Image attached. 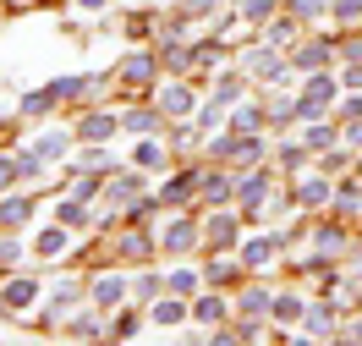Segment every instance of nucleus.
<instances>
[{
    "label": "nucleus",
    "mask_w": 362,
    "mask_h": 346,
    "mask_svg": "<svg viewBox=\"0 0 362 346\" xmlns=\"http://www.w3.org/2000/svg\"><path fill=\"white\" fill-rule=\"evenodd\" d=\"M247 71L269 77V83H280V77H286V67H280V55H274V50H252V55H247Z\"/></svg>",
    "instance_id": "1"
},
{
    "label": "nucleus",
    "mask_w": 362,
    "mask_h": 346,
    "mask_svg": "<svg viewBox=\"0 0 362 346\" xmlns=\"http://www.w3.org/2000/svg\"><path fill=\"white\" fill-rule=\"evenodd\" d=\"M192 242H198V231L187 226V220H176V226H165V248H170V253H187Z\"/></svg>",
    "instance_id": "2"
},
{
    "label": "nucleus",
    "mask_w": 362,
    "mask_h": 346,
    "mask_svg": "<svg viewBox=\"0 0 362 346\" xmlns=\"http://www.w3.org/2000/svg\"><path fill=\"white\" fill-rule=\"evenodd\" d=\"M121 292H127V280H99V286H93V302H99V308H115V302H121Z\"/></svg>",
    "instance_id": "3"
},
{
    "label": "nucleus",
    "mask_w": 362,
    "mask_h": 346,
    "mask_svg": "<svg viewBox=\"0 0 362 346\" xmlns=\"http://www.w3.org/2000/svg\"><path fill=\"white\" fill-rule=\"evenodd\" d=\"M33 154H45V160H61V154H66V132H45V138L33 143Z\"/></svg>",
    "instance_id": "4"
},
{
    "label": "nucleus",
    "mask_w": 362,
    "mask_h": 346,
    "mask_svg": "<svg viewBox=\"0 0 362 346\" xmlns=\"http://www.w3.org/2000/svg\"><path fill=\"white\" fill-rule=\"evenodd\" d=\"M159 105H165L170 115H187V110H192V93H187V88H165V93H159Z\"/></svg>",
    "instance_id": "5"
},
{
    "label": "nucleus",
    "mask_w": 362,
    "mask_h": 346,
    "mask_svg": "<svg viewBox=\"0 0 362 346\" xmlns=\"http://www.w3.org/2000/svg\"><path fill=\"white\" fill-rule=\"evenodd\" d=\"M39 253H66V231H61V226H49V231H39Z\"/></svg>",
    "instance_id": "6"
},
{
    "label": "nucleus",
    "mask_w": 362,
    "mask_h": 346,
    "mask_svg": "<svg viewBox=\"0 0 362 346\" xmlns=\"http://www.w3.org/2000/svg\"><path fill=\"white\" fill-rule=\"evenodd\" d=\"M6 302H11V308H28V302H33V280H11V286H6Z\"/></svg>",
    "instance_id": "7"
},
{
    "label": "nucleus",
    "mask_w": 362,
    "mask_h": 346,
    "mask_svg": "<svg viewBox=\"0 0 362 346\" xmlns=\"http://www.w3.org/2000/svg\"><path fill=\"white\" fill-rule=\"evenodd\" d=\"M110 132H115L110 115H88V121H83V138H110Z\"/></svg>",
    "instance_id": "8"
},
{
    "label": "nucleus",
    "mask_w": 362,
    "mask_h": 346,
    "mask_svg": "<svg viewBox=\"0 0 362 346\" xmlns=\"http://www.w3.org/2000/svg\"><path fill=\"white\" fill-rule=\"evenodd\" d=\"M148 67H154L148 55H127V83H148Z\"/></svg>",
    "instance_id": "9"
},
{
    "label": "nucleus",
    "mask_w": 362,
    "mask_h": 346,
    "mask_svg": "<svg viewBox=\"0 0 362 346\" xmlns=\"http://www.w3.org/2000/svg\"><path fill=\"white\" fill-rule=\"evenodd\" d=\"M269 253H274V236H258V242H252V248H247L242 258H247V264H264Z\"/></svg>",
    "instance_id": "10"
},
{
    "label": "nucleus",
    "mask_w": 362,
    "mask_h": 346,
    "mask_svg": "<svg viewBox=\"0 0 362 346\" xmlns=\"http://www.w3.org/2000/svg\"><path fill=\"white\" fill-rule=\"evenodd\" d=\"M159 160H165V149H159V143H137V165H148V171H154Z\"/></svg>",
    "instance_id": "11"
},
{
    "label": "nucleus",
    "mask_w": 362,
    "mask_h": 346,
    "mask_svg": "<svg viewBox=\"0 0 362 346\" xmlns=\"http://www.w3.org/2000/svg\"><path fill=\"white\" fill-rule=\"evenodd\" d=\"M23 214H28V198H11V204H0V220H6V226H17Z\"/></svg>",
    "instance_id": "12"
},
{
    "label": "nucleus",
    "mask_w": 362,
    "mask_h": 346,
    "mask_svg": "<svg viewBox=\"0 0 362 346\" xmlns=\"http://www.w3.org/2000/svg\"><path fill=\"white\" fill-rule=\"evenodd\" d=\"M209 236H214L220 248H230V242H236V226H230V220H214V226H209Z\"/></svg>",
    "instance_id": "13"
},
{
    "label": "nucleus",
    "mask_w": 362,
    "mask_h": 346,
    "mask_svg": "<svg viewBox=\"0 0 362 346\" xmlns=\"http://www.w3.org/2000/svg\"><path fill=\"white\" fill-rule=\"evenodd\" d=\"M324 198H329L324 182H302V204H324Z\"/></svg>",
    "instance_id": "14"
},
{
    "label": "nucleus",
    "mask_w": 362,
    "mask_h": 346,
    "mask_svg": "<svg viewBox=\"0 0 362 346\" xmlns=\"http://www.w3.org/2000/svg\"><path fill=\"white\" fill-rule=\"evenodd\" d=\"M154 319H159V324H181V302H159Z\"/></svg>",
    "instance_id": "15"
},
{
    "label": "nucleus",
    "mask_w": 362,
    "mask_h": 346,
    "mask_svg": "<svg viewBox=\"0 0 362 346\" xmlns=\"http://www.w3.org/2000/svg\"><path fill=\"white\" fill-rule=\"evenodd\" d=\"M324 61H329V55H324V45H308V50H302V67H308V71L324 67Z\"/></svg>",
    "instance_id": "16"
},
{
    "label": "nucleus",
    "mask_w": 362,
    "mask_h": 346,
    "mask_svg": "<svg viewBox=\"0 0 362 346\" xmlns=\"http://www.w3.org/2000/svg\"><path fill=\"white\" fill-rule=\"evenodd\" d=\"M127 127H132V132H148V127H154V115H148V110H132V115H127Z\"/></svg>",
    "instance_id": "17"
},
{
    "label": "nucleus",
    "mask_w": 362,
    "mask_h": 346,
    "mask_svg": "<svg viewBox=\"0 0 362 346\" xmlns=\"http://www.w3.org/2000/svg\"><path fill=\"white\" fill-rule=\"evenodd\" d=\"M170 286H176V292H192V286H198V275H192V270H176V275H170Z\"/></svg>",
    "instance_id": "18"
},
{
    "label": "nucleus",
    "mask_w": 362,
    "mask_h": 346,
    "mask_svg": "<svg viewBox=\"0 0 362 346\" xmlns=\"http://www.w3.org/2000/svg\"><path fill=\"white\" fill-rule=\"evenodd\" d=\"M220 313H226V302H220V297H209L204 308H198V319H220Z\"/></svg>",
    "instance_id": "19"
},
{
    "label": "nucleus",
    "mask_w": 362,
    "mask_h": 346,
    "mask_svg": "<svg viewBox=\"0 0 362 346\" xmlns=\"http://www.w3.org/2000/svg\"><path fill=\"white\" fill-rule=\"evenodd\" d=\"M313 11H324V0H296V17H313Z\"/></svg>",
    "instance_id": "20"
},
{
    "label": "nucleus",
    "mask_w": 362,
    "mask_h": 346,
    "mask_svg": "<svg viewBox=\"0 0 362 346\" xmlns=\"http://www.w3.org/2000/svg\"><path fill=\"white\" fill-rule=\"evenodd\" d=\"M346 83H351V88H362V67H357V61H351V71H346Z\"/></svg>",
    "instance_id": "21"
},
{
    "label": "nucleus",
    "mask_w": 362,
    "mask_h": 346,
    "mask_svg": "<svg viewBox=\"0 0 362 346\" xmlns=\"http://www.w3.org/2000/svg\"><path fill=\"white\" fill-rule=\"evenodd\" d=\"M357 6H362V0H340V11H357Z\"/></svg>",
    "instance_id": "22"
},
{
    "label": "nucleus",
    "mask_w": 362,
    "mask_h": 346,
    "mask_svg": "<svg viewBox=\"0 0 362 346\" xmlns=\"http://www.w3.org/2000/svg\"><path fill=\"white\" fill-rule=\"evenodd\" d=\"M83 6H88V11H99V6H110V0H83Z\"/></svg>",
    "instance_id": "23"
},
{
    "label": "nucleus",
    "mask_w": 362,
    "mask_h": 346,
    "mask_svg": "<svg viewBox=\"0 0 362 346\" xmlns=\"http://www.w3.org/2000/svg\"><path fill=\"white\" fill-rule=\"evenodd\" d=\"M357 341H362V319H357Z\"/></svg>",
    "instance_id": "24"
}]
</instances>
